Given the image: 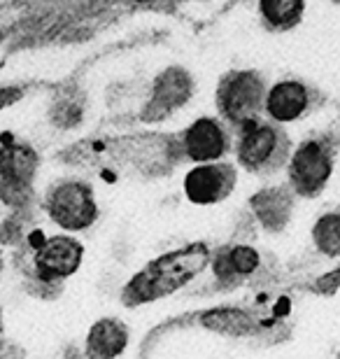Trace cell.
I'll list each match as a JSON object with an SVG mask.
<instances>
[{
	"mask_svg": "<svg viewBox=\"0 0 340 359\" xmlns=\"http://www.w3.org/2000/svg\"><path fill=\"white\" fill-rule=\"evenodd\" d=\"M266 103L264 80L252 70H236L219 82L217 89V107L222 117L233 126H247L259 121V112Z\"/></svg>",
	"mask_w": 340,
	"mask_h": 359,
	"instance_id": "cell-2",
	"label": "cell"
},
{
	"mask_svg": "<svg viewBox=\"0 0 340 359\" xmlns=\"http://www.w3.org/2000/svg\"><path fill=\"white\" fill-rule=\"evenodd\" d=\"M310 105V93L306 89V84L296 82V80H285L278 82L271 91L266 93V103L264 110L268 112V117L280 124L299 119Z\"/></svg>",
	"mask_w": 340,
	"mask_h": 359,
	"instance_id": "cell-12",
	"label": "cell"
},
{
	"mask_svg": "<svg viewBox=\"0 0 340 359\" xmlns=\"http://www.w3.org/2000/svg\"><path fill=\"white\" fill-rule=\"evenodd\" d=\"M212 271H215V278L219 285H238L243 278L252 276L261 259H259V252L254 248L250 245H229V248H222L217 250L212 255Z\"/></svg>",
	"mask_w": 340,
	"mask_h": 359,
	"instance_id": "cell-13",
	"label": "cell"
},
{
	"mask_svg": "<svg viewBox=\"0 0 340 359\" xmlns=\"http://www.w3.org/2000/svg\"><path fill=\"white\" fill-rule=\"evenodd\" d=\"M38 154L24 142H5L0 147V201L21 210L33 198V180L38 173Z\"/></svg>",
	"mask_w": 340,
	"mask_h": 359,
	"instance_id": "cell-3",
	"label": "cell"
},
{
	"mask_svg": "<svg viewBox=\"0 0 340 359\" xmlns=\"http://www.w3.org/2000/svg\"><path fill=\"white\" fill-rule=\"evenodd\" d=\"M210 259L212 252L205 243H189L184 248L170 250L151 259L128 280L121 290V304L135 308L170 297L189 285L193 278H198L208 269Z\"/></svg>",
	"mask_w": 340,
	"mask_h": 359,
	"instance_id": "cell-1",
	"label": "cell"
},
{
	"mask_svg": "<svg viewBox=\"0 0 340 359\" xmlns=\"http://www.w3.org/2000/svg\"><path fill=\"white\" fill-rule=\"evenodd\" d=\"M21 98V89L17 87H0V110L14 105Z\"/></svg>",
	"mask_w": 340,
	"mask_h": 359,
	"instance_id": "cell-20",
	"label": "cell"
},
{
	"mask_svg": "<svg viewBox=\"0 0 340 359\" xmlns=\"http://www.w3.org/2000/svg\"><path fill=\"white\" fill-rule=\"evenodd\" d=\"M289 156V140L273 124H247L243 126L238 142V161L250 173H273Z\"/></svg>",
	"mask_w": 340,
	"mask_h": 359,
	"instance_id": "cell-5",
	"label": "cell"
},
{
	"mask_svg": "<svg viewBox=\"0 0 340 359\" xmlns=\"http://www.w3.org/2000/svg\"><path fill=\"white\" fill-rule=\"evenodd\" d=\"M313 241L327 257H340V212H327L315 222Z\"/></svg>",
	"mask_w": 340,
	"mask_h": 359,
	"instance_id": "cell-17",
	"label": "cell"
},
{
	"mask_svg": "<svg viewBox=\"0 0 340 359\" xmlns=\"http://www.w3.org/2000/svg\"><path fill=\"white\" fill-rule=\"evenodd\" d=\"M236 168L231 163H198L184 177V194L196 205L219 203L236 189Z\"/></svg>",
	"mask_w": 340,
	"mask_h": 359,
	"instance_id": "cell-8",
	"label": "cell"
},
{
	"mask_svg": "<svg viewBox=\"0 0 340 359\" xmlns=\"http://www.w3.org/2000/svg\"><path fill=\"white\" fill-rule=\"evenodd\" d=\"M340 287V266L336 271L327 273V276H322L320 280L315 283V292L320 294H334Z\"/></svg>",
	"mask_w": 340,
	"mask_h": 359,
	"instance_id": "cell-19",
	"label": "cell"
},
{
	"mask_svg": "<svg viewBox=\"0 0 340 359\" xmlns=\"http://www.w3.org/2000/svg\"><path fill=\"white\" fill-rule=\"evenodd\" d=\"M52 117L59 126H75L82 117V107L77 103H70V100H61V103L54 105Z\"/></svg>",
	"mask_w": 340,
	"mask_h": 359,
	"instance_id": "cell-18",
	"label": "cell"
},
{
	"mask_svg": "<svg viewBox=\"0 0 340 359\" xmlns=\"http://www.w3.org/2000/svg\"><path fill=\"white\" fill-rule=\"evenodd\" d=\"M193 93V80L184 68H165L154 80V89L142 110L144 121H161L179 110Z\"/></svg>",
	"mask_w": 340,
	"mask_h": 359,
	"instance_id": "cell-9",
	"label": "cell"
},
{
	"mask_svg": "<svg viewBox=\"0 0 340 359\" xmlns=\"http://www.w3.org/2000/svg\"><path fill=\"white\" fill-rule=\"evenodd\" d=\"M334 173V154L322 140H306L289 159V189L296 196L313 198L327 187Z\"/></svg>",
	"mask_w": 340,
	"mask_h": 359,
	"instance_id": "cell-6",
	"label": "cell"
},
{
	"mask_svg": "<svg viewBox=\"0 0 340 359\" xmlns=\"http://www.w3.org/2000/svg\"><path fill=\"white\" fill-rule=\"evenodd\" d=\"M250 208L266 231L280 233L292 219L294 191L289 187H266L250 198Z\"/></svg>",
	"mask_w": 340,
	"mask_h": 359,
	"instance_id": "cell-11",
	"label": "cell"
},
{
	"mask_svg": "<svg viewBox=\"0 0 340 359\" xmlns=\"http://www.w3.org/2000/svg\"><path fill=\"white\" fill-rule=\"evenodd\" d=\"M0 271H3V252H0Z\"/></svg>",
	"mask_w": 340,
	"mask_h": 359,
	"instance_id": "cell-21",
	"label": "cell"
},
{
	"mask_svg": "<svg viewBox=\"0 0 340 359\" xmlns=\"http://www.w3.org/2000/svg\"><path fill=\"white\" fill-rule=\"evenodd\" d=\"M128 346V332L124 322L103 318L89 329L84 341V353L89 359H117Z\"/></svg>",
	"mask_w": 340,
	"mask_h": 359,
	"instance_id": "cell-14",
	"label": "cell"
},
{
	"mask_svg": "<svg viewBox=\"0 0 340 359\" xmlns=\"http://www.w3.org/2000/svg\"><path fill=\"white\" fill-rule=\"evenodd\" d=\"M229 138L224 126L212 117H200L182 135V149L191 161L215 163L226 154Z\"/></svg>",
	"mask_w": 340,
	"mask_h": 359,
	"instance_id": "cell-10",
	"label": "cell"
},
{
	"mask_svg": "<svg viewBox=\"0 0 340 359\" xmlns=\"http://www.w3.org/2000/svg\"><path fill=\"white\" fill-rule=\"evenodd\" d=\"M259 10L273 28H292L299 24L306 0H259Z\"/></svg>",
	"mask_w": 340,
	"mask_h": 359,
	"instance_id": "cell-16",
	"label": "cell"
},
{
	"mask_svg": "<svg viewBox=\"0 0 340 359\" xmlns=\"http://www.w3.org/2000/svg\"><path fill=\"white\" fill-rule=\"evenodd\" d=\"M84 248L72 236H52L45 238L33 252L35 278L42 283H59L70 278L82 266Z\"/></svg>",
	"mask_w": 340,
	"mask_h": 359,
	"instance_id": "cell-7",
	"label": "cell"
},
{
	"mask_svg": "<svg viewBox=\"0 0 340 359\" xmlns=\"http://www.w3.org/2000/svg\"><path fill=\"white\" fill-rule=\"evenodd\" d=\"M334 3H340V0H334Z\"/></svg>",
	"mask_w": 340,
	"mask_h": 359,
	"instance_id": "cell-22",
	"label": "cell"
},
{
	"mask_svg": "<svg viewBox=\"0 0 340 359\" xmlns=\"http://www.w3.org/2000/svg\"><path fill=\"white\" fill-rule=\"evenodd\" d=\"M200 325L210 332L217 334H231V336H247L259 332V322L250 313L240 308H217L200 315Z\"/></svg>",
	"mask_w": 340,
	"mask_h": 359,
	"instance_id": "cell-15",
	"label": "cell"
},
{
	"mask_svg": "<svg viewBox=\"0 0 340 359\" xmlns=\"http://www.w3.org/2000/svg\"><path fill=\"white\" fill-rule=\"evenodd\" d=\"M47 215L63 231H84L98 219L93 189L79 180H66L47 194Z\"/></svg>",
	"mask_w": 340,
	"mask_h": 359,
	"instance_id": "cell-4",
	"label": "cell"
}]
</instances>
